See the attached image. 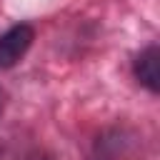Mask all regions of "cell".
I'll list each match as a JSON object with an SVG mask.
<instances>
[{"label":"cell","mask_w":160,"mask_h":160,"mask_svg":"<svg viewBox=\"0 0 160 160\" xmlns=\"http://www.w3.org/2000/svg\"><path fill=\"white\" fill-rule=\"evenodd\" d=\"M32 28L30 25H12L8 32L0 35V68H12L32 45Z\"/></svg>","instance_id":"6da1fadb"},{"label":"cell","mask_w":160,"mask_h":160,"mask_svg":"<svg viewBox=\"0 0 160 160\" xmlns=\"http://www.w3.org/2000/svg\"><path fill=\"white\" fill-rule=\"evenodd\" d=\"M135 75L148 90L158 92V88H160V50L155 45L148 48L145 52H140V58L135 60Z\"/></svg>","instance_id":"7a4b0ae2"}]
</instances>
